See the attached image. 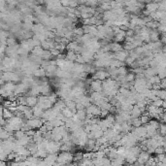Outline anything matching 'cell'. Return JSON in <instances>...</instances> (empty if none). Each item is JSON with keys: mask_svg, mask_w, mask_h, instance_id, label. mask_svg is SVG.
<instances>
[{"mask_svg": "<svg viewBox=\"0 0 166 166\" xmlns=\"http://www.w3.org/2000/svg\"><path fill=\"white\" fill-rule=\"evenodd\" d=\"M37 98H38V101H37V104H36V105H38L39 107H41L44 111L49 109V108L52 107V105H54L51 101H50L48 95H44L43 94V95H41Z\"/></svg>", "mask_w": 166, "mask_h": 166, "instance_id": "obj_3", "label": "cell"}, {"mask_svg": "<svg viewBox=\"0 0 166 166\" xmlns=\"http://www.w3.org/2000/svg\"><path fill=\"white\" fill-rule=\"evenodd\" d=\"M44 123H45V121L42 118H36V117H32L31 118H28L26 121V124L32 129L39 128Z\"/></svg>", "mask_w": 166, "mask_h": 166, "instance_id": "obj_5", "label": "cell"}, {"mask_svg": "<svg viewBox=\"0 0 166 166\" xmlns=\"http://www.w3.org/2000/svg\"><path fill=\"white\" fill-rule=\"evenodd\" d=\"M151 103L153 105H154L156 107H161V105L163 103V100H162V99H160V98H156V100L152 101Z\"/></svg>", "mask_w": 166, "mask_h": 166, "instance_id": "obj_46", "label": "cell"}, {"mask_svg": "<svg viewBox=\"0 0 166 166\" xmlns=\"http://www.w3.org/2000/svg\"><path fill=\"white\" fill-rule=\"evenodd\" d=\"M65 106L68 107L69 109H71L72 111H74V112L76 113V102L75 100H67L65 101Z\"/></svg>", "mask_w": 166, "mask_h": 166, "instance_id": "obj_35", "label": "cell"}, {"mask_svg": "<svg viewBox=\"0 0 166 166\" xmlns=\"http://www.w3.org/2000/svg\"><path fill=\"white\" fill-rule=\"evenodd\" d=\"M43 51H44V49L41 46H35L34 48L31 50V52H32L33 54L38 55V56L41 57V54H42Z\"/></svg>", "mask_w": 166, "mask_h": 166, "instance_id": "obj_33", "label": "cell"}, {"mask_svg": "<svg viewBox=\"0 0 166 166\" xmlns=\"http://www.w3.org/2000/svg\"><path fill=\"white\" fill-rule=\"evenodd\" d=\"M73 160V154L70 152H62L57 154L56 161L57 164H68Z\"/></svg>", "mask_w": 166, "mask_h": 166, "instance_id": "obj_1", "label": "cell"}, {"mask_svg": "<svg viewBox=\"0 0 166 166\" xmlns=\"http://www.w3.org/2000/svg\"><path fill=\"white\" fill-rule=\"evenodd\" d=\"M149 157H150V154H149L148 152L141 151L140 154H138L137 156V162L139 163V164H145L147 160L149 159Z\"/></svg>", "mask_w": 166, "mask_h": 166, "instance_id": "obj_10", "label": "cell"}, {"mask_svg": "<svg viewBox=\"0 0 166 166\" xmlns=\"http://www.w3.org/2000/svg\"><path fill=\"white\" fill-rule=\"evenodd\" d=\"M109 46H110V51L113 52H118V51L123 50V45H121V44L118 43V42L111 43V44H109Z\"/></svg>", "mask_w": 166, "mask_h": 166, "instance_id": "obj_23", "label": "cell"}, {"mask_svg": "<svg viewBox=\"0 0 166 166\" xmlns=\"http://www.w3.org/2000/svg\"><path fill=\"white\" fill-rule=\"evenodd\" d=\"M37 101H38L37 96H34V95L26 96V106H28L30 108L35 106V105L37 104Z\"/></svg>", "mask_w": 166, "mask_h": 166, "instance_id": "obj_21", "label": "cell"}, {"mask_svg": "<svg viewBox=\"0 0 166 166\" xmlns=\"http://www.w3.org/2000/svg\"><path fill=\"white\" fill-rule=\"evenodd\" d=\"M101 109L98 106H96L95 104H90V106H87L85 108V113L87 115H92V116H96L98 117L100 115Z\"/></svg>", "mask_w": 166, "mask_h": 166, "instance_id": "obj_7", "label": "cell"}, {"mask_svg": "<svg viewBox=\"0 0 166 166\" xmlns=\"http://www.w3.org/2000/svg\"><path fill=\"white\" fill-rule=\"evenodd\" d=\"M148 8H149V9H150L151 11H154V10L156 9V8H158V6H157L156 4H150V5L148 6Z\"/></svg>", "mask_w": 166, "mask_h": 166, "instance_id": "obj_57", "label": "cell"}, {"mask_svg": "<svg viewBox=\"0 0 166 166\" xmlns=\"http://www.w3.org/2000/svg\"><path fill=\"white\" fill-rule=\"evenodd\" d=\"M24 135H25V132H24L23 129H19V130L14 131V137H15L16 139H20V138L23 137Z\"/></svg>", "mask_w": 166, "mask_h": 166, "instance_id": "obj_42", "label": "cell"}, {"mask_svg": "<svg viewBox=\"0 0 166 166\" xmlns=\"http://www.w3.org/2000/svg\"><path fill=\"white\" fill-rule=\"evenodd\" d=\"M105 97L103 91H92V92L90 93V102L91 103H94L95 101L99 100V99Z\"/></svg>", "mask_w": 166, "mask_h": 166, "instance_id": "obj_13", "label": "cell"}, {"mask_svg": "<svg viewBox=\"0 0 166 166\" xmlns=\"http://www.w3.org/2000/svg\"><path fill=\"white\" fill-rule=\"evenodd\" d=\"M159 85H160V88H163V90H165V87H166V81H165V79H161V80H160Z\"/></svg>", "mask_w": 166, "mask_h": 166, "instance_id": "obj_53", "label": "cell"}, {"mask_svg": "<svg viewBox=\"0 0 166 166\" xmlns=\"http://www.w3.org/2000/svg\"><path fill=\"white\" fill-rule=\"evenodd\" d=\"M78 46V43L77 42H69L67 45H66L65 49L67 50V51H73L76 49V47Z\"/></svg>", "mask_w": 166, "mask_h": 166, "instance_id": "obj_43", "label": "cell"}, {"mask_svg": "<svg viewBox=\"0 0 166 166\" xmlns=\"http://www.w3.org/2000/svg\"><path fill=\"white\" fill-rule=\"evenodd\" d=\"M127 55H128V52L125 51V50H121V51L116 52L113 54V59L124 62V60H125V59L127 57Z\"/></svg>", "mask_w": 166, "mask_h": 166, "instance_id": "obj_9", "label": "cell"}, {"mask_svg": "<svg viewBox=\"0 0 166 166\" xmlns=\"http://www.w3.org/2000/svg\"><path fill=\"white\" fill-rule=\"evenodd\" d=\"M144 76H145V78L146 79H149L150 77L152 76H154V75H156L157 74V71H156V68H154V67H148V68H146V69H144Z\"/></svg>", "mask_w": 166, "mask_h": 166, "instance_id": "obj_16", "label": "cell"}, {"mask_svg": "<svg viewBox=\"0 0 166 166\" xmlns=\"http://www.w3.org/2000/svg\"><path fill=\"white\" fill-rule=\"evenodd\" d=\"M0 165H6V162L4 160H0Z\"/></svg>", "mask_w": 166, "mask_h": 166, "instance_id": "obj_59", "label": "cell"}, {"mask_svg": "<svg viewBox=\"0 0 166 166\" xmlns=\"http://www.w3.org/2000/svg\"><path fill=\"white\" fill-rule=\"evenodd\" d=\"M117 72H118V75H121V76H125L126 73L128 72V70H127V68L125 67V66H121V67L117 68Z\"/></svg>", "mask_w": 166, "mask_h": 166, "instance_id": "obj_40", "label": "cell"}, {"mask_svg": "<svg viewBox=\"0 0 166 166\" xmlns=\"http://www.w3.org/2000/svg\"><path fill=\"white\" fill-rule=\"evenodd\" d=\"M4 85V81L1 78H0V85Z\"/></svg>", "mask_w": 166, "mask_h": 166, "instance_id": "obj_60", "label": "cell"}, {"mask_svg": "<svg viewBox=\"0 0 166 166\" xmlns=\"http://www.w3.org/2000/svg\"><path fill=\"white\" fill-rule=\"evenodd\" d=\"M0 78L3 80L4 82H19L20 81V75L12 71H5L4 73L1 74Z\"/></svg>", "mask_w": 166, "mask_h": 166, "instance_id": "obj_2", "label": "cell"}, {"mask_svg": "<svg viewBox=\"0 0 166 166\" xmlns=\"http://www.w3.org/2000/svg\"><path fill=\"white\" fill-rule=\"evenodd\" d=\"M142 115V112H141L140 108L137 106V105H133V107H132V109L130 111V116L131 118H139L140 116Z\"/></svg>", "mask_w": 166, "mask_h": 166, "instance_id": "obj_22", "label": "cell"}, {"mask_svg": "<svg viewBox=\"0 0 166 166\" xmlns=\"http://www.w3.org/2000/svg\"><path fill=\"white\" fill-rule=\"evenodd\" d=\"M85 109V106L81 103H76V110H84Z\"/></svg>", "mask_w": 166, "mask_h": 166, "instance_id": "obj_56", "label": "cell"}, {"mask_svg": "<svg viewBox=\"0 0 166 166\" xmlns=\"http://www.w3.org/2000/svg\"><path fill=\"white\" fill-rule=\"evenodd\" d=\"M3 129H4V128H3V126H2V125H0V132H1L2 130H3Z\"/></svg>", "mask_w": 166, "mask_h": 166, "instance_id": "obj_61", "label": "cell"}, {"mask_svg": "<svg viewBox=\"0 0 166 166\" xmlns=\"http://www.w3.org/2000/svg\"><path fill=\"white\" fill-rule=\"evenodd\" d=\"M77 57V54L73 51H68L67 54H65V59L67 60H70V61H75Z\"/></svg>", "mask_w": 166, "mask_h": 166, "instance_id": "obj_30", "label": "cell"}, {"mask_svg": "<svg viewBox=\"0 0 166 166\" xmlns=\"http://www.w3.org/2000/svg\"><path fill=\"white\" fill-rule=\"evenodd\" d=\"M156 96H157L158 98L162 99V100H165V99H166V91H165V90H163V88L157 90Z\"/></svg>", "mask_w": 166, "mask_h": 166, "instance_id": "obj_41", "label": "cell"}, {"mask_svg": "<svg viewBox=\"0 0 166 166\" xmlns=\"http://www.w3.org/2000/svg\"><path fill=\"white\" fill-rule=\"evenodd\" d=\"M85 71V64H81V63H74V66L72 68L71 72L74 74H80Z\"/></svg>", "mask_w": 166, "mask_h": 166, "instance_id": "obj_19", "label": "cell"}, {"mask_svg": "<svg viewBox=\"0 0 166 166\" xmlns=\"http://www.w3.org/2000/svg\"><path fill=\"white\" fill-rule=\"evenodd\" d=\"M57 113H59L57 111H55L54 108L51 107V108H49V109H47V110L44 111L42 118L45 121H52V120H54L55 117H56Z\"/></svg>", "mask_w": 166, "mask_h": 166, "instance_id": "obj_6", "label": "cell"}, {"mask_svg": "<svg viewBox=\"0 0 166 166\" xmlns=\"http://www.w3.org/2000/svg\"><path fill=\"white\" fill-rule=\"evenodd\" d=\"M109 114V111L108 110H104V109H101V112H100V115H99V117L101 118H105L106 116Z\"/></svg>", "mask_w": 166, "mask_h": 166, "instance_id": "obj_52", "label": "cell"}, {"mask_svg": "<svg viewBox=\"0 0 166 166\" xmlns=\"http://www.w3.org/2000/svg\"><path fill=\"white\" fill-rule=\"evenodd\" d=\"M110 75L107 71H104V70H98L94 72V75H93V78L96 79V80H100V81H103V80L109 78Z\"/></svg>", "mask_w": 166, "mask_h": 166, "instance_id": "obj_12", "label": "cell"}, {"mask_svg": "<svg viewBox=\"0 0 166 166\" xmlns=\"http://www.w3.org/2000/svg\"><path fill=\"white\" fill-rule=\"evenodd\" d=\"M28 88L29 87H27L25 84H23V82L19 85H16L15 87V90H14V93L16 95H21V94H24L28 91Z\"/></svg>", "mask_w": 166, "mask_h": 166, "instance_id": "obj_8", "label": "cell"}, {"mask_svg": "<svg viewBox=\"0 0 166 166\" xmlns=\"http://www.w3.org/2000/svg\"><path fill=\"white\" fill-rule=\"evenodd\" d=\"M17 41L15 38H9V39H6V45L7 46H13V45H16Z\"/></svg>", "mask_w": 166, "mask_h": 166, "instance_id": "obj_49", "label": "cell"}, {"mask_svg": "<svg viewBox=\"0 0 166 166\" xmlns=\"http://www.w3.org/2000/svg\"><path fill=\"white\" fill-rule=\"evenodd\" d=\"M135 60H136V59H134L133 57L130 56V55H127V57L125 59V60H124V63H126L127 65H130L135 61Z\"/></svg>", "mask_w": 166, "mask_h": 166, "instance_id": "obj_48", "label": "cell"}, {"mask_svg": "<svg viewBox=\"0 0 166 166\" xmlns=\"http://www.w3.org/2000/svg\"><path fill=\"white\" fill-rule=\"evenodd\" d=\"M16 85L14 84V82H7L6 84L2 85V87L4 88L5 92L8 93V94H11V93L14 92V90H15Z\"/></svg>", "mask_w": 166, "mask_h": 166, "instance_id": "obj_15", "label": "cell"}, {"mask_svg": "<svg viewBox=\"0 0 166 166\" xmlns=\"http://www.w3.org/2000/svg\"><path fill=\"white\" fill-rule=\"evenodd\" d=\"M160 80L161 79H160L157 75H154V76L150 77L149 79H147V81H148L149 83H151L152 85H154V84H159Z\"/></svg>", "mask_w": 166, "mask_h": 166, "instance_id": "obj_37", "label": "cell"}, {"mask_svg": "<svg viewBox=\"0 0 166 166\" xmlns=\"http://www.w3.org/2000/svg\"><path fill=\"white\" fill-rule=\"evenodd\" d=\"M39 130L41 131V133H45V132L46 131H48V130H47V127H46V125H45V124H42V125H41L40 127H39Z\"/></svg>", "mask_w": 166, "mask_h": 166, "instance_id": "obj_55", "label": "cell"}, {"mask_svg": "<svg viewBox=\"0 0 166 166\" xmlns=\"http://www.w3.org/2000/svg\"><path fill=\"white\" fill-rule=\"evenodd\" d=\"M120 85L117 83L115 79H112V78H107L103 80L102 82V90H112L114 87H118Z\"/></svg>", "mask_w": 166, "mask_h": 166, "instance_id": "obj_4", "label": "cell"}, {"mask_svg": "<svg viewBox=\"0 0 166 166\" xmlns=\"http://www.w3.org/2000/svg\"><path fill=\"white\" fill-rule=\"evenodd\" d=\"M64 107H65V101L61 98L57 99L54 103V105H52V108H54L55 111H57V112H61V110Z\"/></svg>", "mask_w": 166, "mask_h": 166, "instance_id": "obj_17", "label": "cell"}, {"mask_svg": "<svg viewBox=\"0 0 166 166\" xmlns=\"http://www.w3.org/2000/svg\"><path fill=\"white\" fill-rule=\"evenodd\" d=\"M150 120H151L150 116H147V115H141L140 116V121H141V123L142 124H147Z\"/></svg>", "mask_w": 166, "mask_h": 166, "instance_id": "obj_45", "label": "cell"}, {"mask_svg": "<svg viewBox=\"0 0 166 166\" xmlns=\"http://www.w3.org/2000/svg\"><path fill=\"white\" fill-rule=\"evenodd\" d=\"M50 52H51V54H52V56H57V54H60V52L59 51V50L55 49V48L50 49Z\"/></svg>", "mask_w": 166, "mask_h": 166, "instance_id": "obj_51", "label": "cell"}, {"mask_svg": "<svg viewBox=\"0 0 166 166\" xmlns=\"http://www.w3.org/2000/svg\"><path fill=\"white\" fill-rule=\"evenodd\" d=\"M90 88L92 91H101L102 90V81L100 80H96L94 79L93 81H91L90 83Z\"/></svg>", "mask_w": 166, "mask_h": 166, "instance_id": "obj_14", "label": "cell"}, {"mask_svg": "<svg viewBox=\"0 0 166 166\" xmlns=\"http://www.w3.org/2000/svg\"><path fill=\"white\" fill-rule=\"evenodd\" d=\"M75 61L77 63H81V64H85L84 57H83V55H81V54H77V57H76Z\"/></svg>", "mask_w": 166, "mask_h": 166, "instance_id": "obj_50", "label": "cell"}, {"mask_svg": "<svg viewBox=\"0 0 166 166\" xmlns=\"http://www.w3.org/2000/svg\"><path fill=\"white\" fill-rule=\"evenodd\" d=\"M13 116H14V113L12 111H10L8 108H4L3 112H2V117H3L5 120H8V118H12Z\"/></svg>", "mask_w": 166, "mask_h": 166, "instance_id": "obj_32", "label": "cell"}, {"mask_svg": "<svg viewBox=\"0 0 166 166\" xmlns=\"http://www.w3.org/2000/svg\"><path fill=\"white\" fill-rule=\"evenodd\" d=\"M56 154H48L46 157H44V161H45L46 165H54L56 163Z\"/></svg>", "mask_w": 166, "mask_h": 166, "instance_id": "obj_11", "label": "cell"}, {"mask_svg": "<svg viewBox=\"0 0 166 166\" xmlns=\"http://www.w3.org/2000/svg\"><path fill=\"white\" fill-rule=\"evenodd\" d=\"M75 117L77 118V120L79 121H84L85 117H87V113H85V109L84 110H77L75 113Z\"/></svg>", "mask_w": 166, "mask_h": 166, "instance_id": "obj_24", "label": "cell"}, {"mask_svg": "<svg viewBox=\"0 0 166 166\" xmlns=\"http://www.w3.org/2000/svg\"><path fill=\"white\" fill-rule=\"evenodd\" d=\"M90 133H91V135H92V138H93V139H97V138L101 137V136H103L104 131L102 130V129L99 128V129H96V130L90 131Z\"/></svg>", "mask_w": 166, "mask_h": 166, "instance_id": "obj_34", "label": "cell"}, {"mask_svg": "<svg viewBox=\"0 0 166 166\" xmlns=\"http://www.w3.org/2000/svg\"><path fill=\"white\" fill-rule=\"evenodd\" d=\"M157 28H158V31H160L161 33H164L165 32V25L164 24H158V26H157Z\"/></svg>", "mask_w": 166, "mask_h": 166, "instance_id": "obj_54", "label": "cell"}, {"mask_svg": "<svg viewBox=\"0 0 166 166\" xmlns=\"http://www.w3.org/2000/svg\"><path fill=\"white\" fill-rule=\"evenodd\" d=\"M11 134L12 133H10L9 131H7V130H5V129H3L1 132H0V140H6L8 139L10 136H11Z\"/></svg>", "mask_w": 166, "mask_h": 166, "instance_id": "obj_39", "label": "cell"}, {"mask_svg": "<svg viewBox=\"0 0 166 166\" xmlns=\"http://www.w3.org/2000/svg\"><path fill=\"white\" fill-rule=\"evenodd\" d=\"M124 65V62L123 61H120L118 59H112L110 60V64L109 66L110 67H116V68H118L121 66H123Z\"/></svg>", "mask_w": 166, "mask_h": 166, "instance_id": "obj_28", "label": "cell"}, {"mask_svg": "<svg viewBox=\"0 0 166 166\" xmlns=\"http://www.w3.org/2000/svg\"><path fill=\"white\" fill-rule=\"evenodd\" d=\"M149 124H151L152 126H154V128H156V129H158V127H159V121H156V120H150L149 121Z\"/></svg>", "mask_w": 166, "mask_h": 166, "instance_id": "obj_47", "label": "cell"}, {"mask_svg": "<svg viewBox=\"0 0 166 166\" xmlns=\"http://www.w3.org/2000/svg\"><path fill=\"white\" fill-rule=\"evenodd\" d=\"M145 127H146V130H147V138L153 137L157 133V129L154 128V126H152L151 124L147 123V124H145Z\"/></svg>", "mask_w": 166, "mask_h": 166, "instance_id": "obj_18", "label": "cell"}, {"mask_svg": "<svg viewBox=\"0 0 166 166\" xmlns=\"http://www.w3.org/2000/svg\"><path fill=\"white\" fill-rule=\"evenodd\" d=\"M23 118H25L26 120H28V118H31L33 117V113H32V109L28 106L25 107V109L23 110Z\"/></svg>", "mask_w": 166, "mask_h": 166, "instance_id": "obj_29", "label": "cell"}, {"mask_svg": "<svg viewBox=\"0 0 166 166\" xmlns=\"http://www.w3.org/2000/svg\"><path fill=\"white\" fill-rule=\"evenodd\" d=\"M61 113L64 115L65 118H72L74 115H75V112H74V111H72L71 109H69V108L66 106L61 110Z\"/></svg>", "mask_w": 166, "mask_h": 166, "instance_id": "obj_26", "label": "cell"}, {"mask_svg": "<svg viewBox=\"0 0 166 166\" xmlns=\"http://www.w3.org/2000/svg\"><path fill=\"white\" fill-rule=\"evenodd\" d=\"M33 75L35 77H37V78H44V77H46V71L44 68L39 67L33 72Z\"/></svg>", "mask_w": 166, "mask_h": 166, "instance_id": "obj_25", "label": "cell"}, {"mask_svg": "<svg viewBox=\"0 0 166 166\" xmlns=\"http://www.w3.org/2000/svg\"><path fill=\"white\" fill-rule=\"evenodd\" d=\"M31 109H32V113H33V117L42 118L43 113H44V110L42 109V108L39 107L38 105H35V106H33Z\"/></svg>", "mask_w": 166, "mask_h": 166, "instance_id": "obj_20", "label": "cell"}, {"mask_svg": "<svg viewBox=\"0 0 166 166\" xmlns=\"http://www.w3.org/2000/svg\"><path fill=\"white\" fill-rule=\"evenodd\" d=\"M52 123V125L54 127H57V126H60V125H64V121H61V120H59V118H54V120L50 121Z\"/></svg>", "mask_w": 166, "mask_h": 166, "instance_id": "obj_36", "label": "cell"}, {"mask_svg": "<svg viewBox=\"0 0 166 166\" xmlns=\"http://www.w3.org/2000/svg\"><path fill=\"white\" fill-rule=\"evenodd\" d=\"M57 69V66L56 65H54V64H49L47 67L45 68V71L47 73H54V72Z\"/></svg>", "mask_w": 166, "mask_h": 166, "instance_id": "obj_44", "label": "cell"}, {"mask_svg": "<svg viewBox=\"0 0 166 166\" xmlns=\"http://www.w3.org/2000/svg\"><path fill=\"white\" fill-rule=\"evenodd\" d=\"M150 40L153 41V42H156V41L159 40V34L156 31H150Z\"/></svg>", "mask_w": 166, "mask_h": 166, "instance_id": "obj_38", "label": "cell"}, {"mask_svg": "<svg viewBox=\"0 0 166 166\" xmlns=\"http://www.w3.org/2000/svg\"><path fill=\"white\" fill-rule=\"evenodd\" d=\"M3 109H4L3 105H2V103H0V116H2V112H3Z\"/></svg>", "mask_w": 166, "mask_h": 166, "instance_id": "obj_58", "label": "cell"}, {"mask_svg": "<svg viewBox=\"0 0 166 166\" xmlns=\"http://www.w3.org/2000/svg\"><path fill=\"white\" fill-rule=\"evenodd\" d=\"M134 80H135V74L133 73V72H130V73H128V72H127L126 75H125V82L129 83L130 85H133Z\"/></svg>", "mask_w": 166, "mask_h": 166, "instance_id": "obj_31", "label": "cell"}, {"mask_svg": "<svg viewBox=\"0 0 166 166\" xmlns=\"http://www.w3.org/2000/svg\"><path fill=\"white\" fill-rule=\"evenodd\" d=\"M132 107H133V105H132V104L128 103V102H126V101H124V102H123V103H121L120 109H121V111H124V112L130 113Z\"/></svg>", "mask_w": 166, "mask_h": 166, "instance_id": "obj_27", "label": "cell"}]
</instances>
